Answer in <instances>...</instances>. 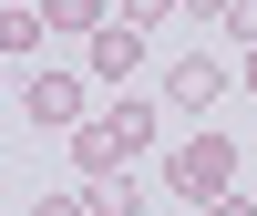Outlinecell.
<instances>
[{"instance_id":"obj_1","label":"cell","mask_w":257,"mask_h":216,"mask_svg":"<svg viewBox=\"0 0 257 216\" xmlns=\"http://www.w3.org/2000/svg\"><path fill=\"white\" fill-rule=\"evenodd\" d=\"M134 155H155V103H103V114L72 134V175H82V185L123 175Z\"/></svg>"},{"instance_id":"obj_2","label":"cell","mask_w":257,"mask_h":216,"mask_svg":"<svg viewBox=\"0 0 257 216\" xmlns=\"http://www.w3.org/2000/svg\"><path fill=\"white\" fill-rule=\"evenodd\" d=\"M165 185H175L185 206H216V196H237V134H185L175 155H165Z\"/></svg>"},{"instance_id":"obj_3","label":"cell","mask_w":257,"mask_h":216,"mask_svg":"<svg viewBox=\"0 0 257 216\" xmlns=\"http://www.w3.org/2000/svg\"><path fill=\"white\" fill-rule=\"evenodd\" d=\"M21 124H41V134H82L93 103H82L72 72H31V82H21Z\"/></svg>"},{"instance_id":"obj_4","label":"cell","mask_w":257,"mask_h":216,"mask_svg":"<svg viewBox=\"0 0 257 216\" xmlns=\"http://www.w3.org/2000/svg\"><path fill=\"white\" fill-rule=\"evenodd\" d=\"M226 82H237V72H226L216 52H185V62H165V103H175V114H196V124H206V103H226Z\"/></svg>"},{"instance_id":"obj_5","label":"cell","mask_w":257,"mask_h":216,"mask_svg":"<svg viewBox=\"0 0 257 216\" xmlns=\"http://www.w3.org/2000/svg\"><path fill=\"white\" fill-rule=\"evenodd\" d=\"M93 72L103 82H134L144 72V31H134V21H103V31H93Z\"/></svg>"},{"instance_id":"obj_6","label":"cell","mask_w":257,"mask_h":216,"mask_svg":"<svg viewBox=\"0 0 257 216\" xmlns=\"http://www.w3.org/2000/svg\"><path fill=\"white\" fill-rule=\"evenodd\" d=\"M41 21H52V31H82V41H93V31H103V0H41Z\"/></svg>"},{"instance_id":"obj_7","label":"cell","mask_w":257,"mask_h":216,"mask_svg":"<svg viewBox=\"0 0 257 216\" xmlns=\"http://www.w3.org/2000/svg\"><path fill=\"white\" fill-rule=\"evenodd\" d=\"M93 196V216H144V185H123V175H103V185H82Z\"/></svg>"},{"instance_id":"obj_8","label":"cell","mask_w":257,"mask_h":216,"mask_svg":"<svg viewBox=\"0 0 257 216\" xmlns=\"http://www.w3.org/2000/svg\"><path fill=\"white\" fill-rule=\"evenodd\" d=\"M41 31H52L41 11H0V41H11V52H41Z\"/></svg>"},{"instance_id":"obj_9","label":"cell","mask_w":257,"mask_h":216,"mask_svg":"<svg viewBox=\"0 0 257 216\" xmlns=\"http://www.w3.org/2000/svg\"><path fill=\"white\" fill-rule=\"evenodd\" d=\"M185 11V0H123V21H134V31H144V21H175Z\"/></svg>"},{"instance_id":"obj_10","label":"cell","mask_w":257,"mask_h":216,"mask_svg":"<svg viewBox=\"0 0 257 216\" xmlns=\"http://www.w3.org/2000/svg\"><path fill=\"white\" fill-rule=\"evenodd\" d=\"M31 216H93V196H82V185H72V196H41Z\"/></svg>"},{"instance_id":"obj_11","label":"cell","mask_w":257,"mask_h":216,"mask_svg":"<svg viewBox=\"0 0 257 216\" xmlns=\"http://www.w3.org/2000/svg\"><path fill=\"white\" fill-rule=\"evenodd\" d=\"M226 31H237L247 52H257V0H237V11H226Z\"/></svg>"},{"instance_id":"obj_12","label":"cell","mask_w":257,"mask_h":216,"mask_svg":"<svg viewBox=\"0 0 257 216\" xmlns=\"http://www.w3.org/2000/svg\"><path fill=\"white\" fill-rule=\"evenodd\" d=\"M226 11H237V0H185V21H226Z\"/></svg>"},{"instance_id":"obj_13","label":"cell","mask_w":257,"mask_h":216,"mask_svg":"<svg viewBox=\"0 0 257 216\" xmlns=\"http://www.w3.org/2000/svg\"><path fill=\"white\" fill-rule=\"evenodd\" d=\"M206 216H257V196H216V206H206Z\"/></svg>"},{"instance_id":"obj_14","label":"cell","mask_w":257,"mask_h":216,"mask_svg":"<svg viewBox=\"0 0 257 216\" xmlns=\"http://www.w3.org/2000/svg\"><path fill=\"white\" fill-rule=\"evenodd\" d=\"M247 93H257V52H247Z\"/></svg>"},{"instance_id":"obj_15","label":"cell","mask_w":257,"mask_h":216,"mask_svg":"<svg viewBox=\"0 0 257 216\" xmlns=\"http://www.w3.org/2000/svg\"><path fill=\"white\" fill-rule=\"evenodd\" d=\"M11 11H41V0H11Z\"/></svg>"}]
</instances>
